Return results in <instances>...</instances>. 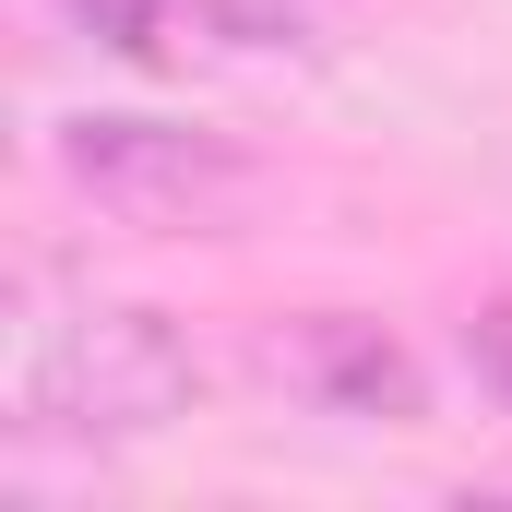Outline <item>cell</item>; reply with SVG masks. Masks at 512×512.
Listing matches in <instances>:
<instances>
[{
	"label": "cell",
	"instance_id": "1",
	"mask_svg": "<svg viewBox=\"0 0 512 512\" xmlns=\"http://www.w3.org/2000/svg\"><path fill=\"white\" fill-rule=\"evenodd\" d=\"M191 405H203V358L143 298H84V310L36 322L24 358H12V429L24 441H84V453L96 441H155Z\"/></svg>",
	"mask_w": 512,
	"mask_h": 512
},
{
	"label": "cell",
	"instance_id": "2",
	"mask_svg": "<svg viewBox=\"0 0 512 512\" xmlns=\"http://www.w3.org/2000/svg\"><path fill=\"white\" fill-rule=\"evenodd\" d=\"M48 155L108 227H143V239H239L262 203V167L227 131L143 120V108H84L48 131Z\"/></svg>",
	"mask_w": 512,
	"mask_h": 512
},
{
	"label": "cell",
	"instance_id": "3",
	"mask_svg": "<svg viewBox=\"0 0 512 512\" xmlns=\"http://www.w3.org/2000/svg\"><path fill=\"white\" fill-rule=\"evenodd\" d=\"M262 370L298 393V405L358 417V429H417V417H429V370H417V346H405L393 322H370V310H310V322L262 334Z\"/></svg>",
	"mask_w": 512,
	"mask_h": 512
},
{
	"label": "cell",
	"instance_id": "4",
	"mask_svg": "<svg viewBox=\"0 0 512 512\" xmlns=\"http://www.w3.org/2000/svg\"><path fill=\"white\" fill-rule=\"evenodd\" d=\"M72 24H96V48H120V60H179V36H167V0H72Z\"/></svg>",
	"mask_w": 512,
	"mask_h": 512
},
{
	"label": "cell",
	"instance_id": "5",
	"mask_svg": "<svg viewBox=\"0 0 512 512\" xmlns=\"http://www.w3.org/2000/svg\"><path fill=\"white\" fill-rule=\"evenodd\" d=\"M465 358H477V370H489V393L512 405V298H501V310H477V322H465Z\"/></svg>",
	"mask_w": 512,
	"mask_h": 512
}]
</instances>
